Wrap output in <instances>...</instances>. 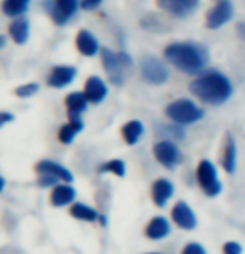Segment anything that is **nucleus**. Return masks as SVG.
I'll return each mask as SVG.
<instances>
[{"label":"nucleus","mask_w":245,"mask_h":254,"mask_svg":"<svg viewBox=\"0 0 245 254\" xmlns=\"http://www.w3.org/2000/svg\"><path fill=\"white\" fill-rule=\"evenodd\" d=\"M74 198H75V190L69 185H57L54 188V191H52V194H50L52 204L57 206V208L72 203Z\"/></svg>","instance_id":"6ab92c4d"},{"label":"nucleus","mask_w":245,"mask_h":254,"mask_svg":"<svg viewBox=\"0 0 245 254\" xmlns=\"http://www.w3.org/2000/svg\"><path fill=\"white\" fill-rule=\"evenodd\" d=\"M75 75H77V70L74 66L59 65V66H55V68H52L50 76H49V85L54 88H64L74 81Z\"/></svg>","instance_id":"9b49d317"},{"label":"nucleus","mask_w":245,"mask_h":254,"mask_svg":"<svg viewBox=\"0 0 245 254\" xmlns=\"http://www.w3.org/2000/svg\"><path fill=\"white\" fill-rule=\"evenodd\" d=\"M172 194H174V185L169 180L160 178L152 185V199L158 208L165 206L167 201L172 198Z\"/></svg>","instance_id":"4468645a"},{"label":"nucleus","mask_w":245,"mask_h":254,"mask_svg":"<svg viewBox=\"0 0 245 254\" xmlns=\"http://www.w3.org/2000/svg\"><path fill=\"white\" fill-rule=\"evenodd\" d=\"M240 253H242V248H240L239 243H234V241L225 243L224 254H240Z\"/></svg>","instance_id":"c756f323"},{"label":"nucleus","mask_w":245,"mask_h":254,"mask_svg":"<svg viewBox=\"0 0 245 254\" xmlns=\"http://www.w3.org/2000/svg\"><path fill=\"white\" fill-rule=\"evenodd\" d=\"M77 7H79V0H55L50 13L57 23H64L67 18L74 15Z\"/></svg>","instance_id":"ddd939ff"},{"label":"nucleus","mask_w":245,"mask_h":254,"mask_svg":"<svg viewBox=\"0 0 245 254\" xmlns=\"http://www.w3.org/2000/svg\"><path fill=\"white\" fill-rule=\"evenodd\" d=\"M190 93L207 105H222L230 98L234 88L230 80L217 70L202 73L190 83Z\"/></svg>","instance_id":"f257e3e1"},{"label":"nucleus","mask_w":245,"mask_h":254,"mask_svg":"<svg viewBox=\"0 0 245 254\" xmlns=\"http://www.w3.org/2000/svg\"><path fill=\"white\" fill-rule=\"evenodd\" d=\"M142 133H143V125L138 120H132V122L123 125L122 128V136L127 145H135L140 140Z\"/></svg>","instance_id":"5701e85b"},{"label":"nucleus","mask_w":245,"mask_h":254,"mask_svg":"<svg viewBox=\"0 0 245 254\" xmlns=\"http://www.w3.org/2000/svg\"><path fill=\"white\" fill-rule=\"evenodd\" d=\"M142 78L150 85H162L169 78V70L163 65L162 60L155 57H145L140 64Z\"/></svg>","instance_id":"423d86ee"},{"label":"nucleus","mask_w":245,"mask_h":254,"mask_svg":"<svg viewBox=\"0 0 245 254\" xmlns=\"http://www.w3.org/2000/svg\"><path fill=\"white\" fill-rule=\"evenodd\" d=\"M37 92H38V83H27L15 88V95L20 98H28L32 95H35Z\"/></svg>","instance_id":"bb28decb"},{"label":"nucleus","mask_w":245,"mask_h":254,"mask_svg":"<svg viewBox=\"0 0 245 254\" xmlns=\"http://www.w3.org/2000/svg\"><path fill=\"white\" fill-rule=\"evenodd\" d=\"M172 219H174V223L177 226L182 229H187V231H190V229H194L197 226V218H195L194 211H192L184 201H179V203L172 208Z\"/></svg>","instance_id":"9d476101"},{"label":"nucleus","mask_w":245,"mask_h":254,"mask_svg":"<svg viewBox=\"0 0 245 254\" xmlns=\"http://www.w3.org/2000/svg\"><path fill=\"white\" fill-rule=\"evenodd\" d=\"M153 156H155V160L160 163V165H163L165 168H170V170L180 160V153L177 150V146L169 140H162L155 143V146H153Z\"/></svg>","instance_id":"6e6552de"},{"label":"nucleus","mask_w":245,"mask_h":254,"mask_svg":"<svg viewBox=\"0 0 245 254\" xmlns=\"http://www.w3.org/2000/svg\"><path fill=\"white\" fill-rule=\"evenodd\" d=\"M165 115H167V118L172 120L174 123L184 127V125H192V123L199 122V120L204 117V112H202L194 102H190V100H187V98H180L167 105Z\"/></svg>","instance_id":"7ed1b4c3"},{"label":"nucleus","mask_w":245,"mask_h":254,"mask_svg":"<svg viewBox=\"0 0 245 254\" xmlns=\"http://www.w3.org/2000/svg\"><path fill=\"white\" fill-rule=\"evenodd\" d=\"M150 254H158V253H150Z\"/></svg>","instance_id":"72a5a7b5"},{"label":"nucleus","mask_w":245,"mask_h":254,"mask_svg":"<svg viewBox=\"0 0 245 254\" xmlns=\"http://www.w3.org/2000/svg\"><path fill=\"white\" fill-rule=\"evenodd\" d=\"M37 171L38 173H47V175H54L57 176L59 180H64V181H70L74 180V176H72V173L69 170H65L64 166L59 165V163H55V161H49V160H45V161H40L37 165Z\"/></svg>","instance_id":"f3484780"},{"label":"nucleus","mask_w":245,"mask_h":254,"mask_svg":"<svg viewBox=\"0 0 245 254\" xmlns=\"http://www.w3.org/2000/svg\"><path fill=\"white\" fill-rule=\"evenodd\" d=\"M182 254H207V253H205V249L202 248L200 244L190 243V244H187V246L184 248V251H182Z\"/></svg>","instance_id":"c85d7f7f"},{"label":"nucleus","mask_w":245,"mask_h":254,"mask_svg":"<svg viewBox=\"0 0 245 254\" xmlns=\"http://www.w3.org/2000/svg\"><path fill=\"white\" fill-rule=\"evenodd\" d=\"M70 214L77 219H80V221H95L97 218H100L97 214V211L92 209L90 206L84 204V203H75L74 206L70 208Z\"/></svg>","instance_id":"b1692460"},{"label":"nucleus","mask_w":245,"mask_h":254,"mask_svg":"<svg viewBox=\"0 0 245 254\" xmlns=\"http://www.w3.org/2000/svg\"><path fill=\"white\" fill-rule=\"evenodd\" d=\"M75 45L77 49L82 55L85 57H92L99 52V42L92 33L89 30H80L79 35H77V40H75Z\"/></svg>","instance_id":"2eb2a0df"},{"label":"nucleus","mask_w":245,"mask_h":254,"mask_svg":"<svg viewBox=\"0 0 245 254\" xmlns=\"http://www.w3.org/2000/svg\"><path fill=\"white\" fill-rule=\"evenodd\" d=\"M100 2H102V0H82V8H85V10H92V8L100 5Z\"/></svg>","instance_id":"7c9ffc66"},{"label":"nucleus","mask_w":245,"mask_h":254,"mask_svg":"<svg viewBox=\"0 0 245 254\" xmlns=\"http://www.w3.org/2000/svg\"><path fill=\"white\" fill-rule=\"evenodd\" d=\"M170 233V224L163 216H155L145 228V236L150 239H162Z\"/></svg>","instance_id":"a211bd4d"},{"label":"nucleus","mask_w":245,"mask_h":254,"mask_svg":"<svg viewBox=\"0 0 245 254\" xmlns=\"http://www.w3.org/2000/svg\"><path fill=\"white\" fill-rule=\"evenodd\" d=\"M28 28L30 27H28V20L25 17L15 18V20L10 23V27H8V32H10L12 40L18 45H23L28 38Z\"/></svg>","instance_id":"aec40b11"},{"label":"nucleus","mask_w":245,"mask_h":254,"mask_svg":"<svg viewBox=\"0 0 245 254\" xmlns=\"http://www.w3.org/2000/svg\"><path fill=\"white\" fill-rule=\"evenodd\" d=\"M28 2L30 0H3L2 10L8 17H20L28 8Z\"/></svg>","instance_id":"393cba45"},{"label":"nucleus","mask_w":245,"mask_h":254,"mask_svg":"<svg viewBox=\"0 0 245 254\" xmlns=\"http://www.w3.org/2000/svg\"><path fill=\"white\" fill-rule=\"evenodd\" d=\"M222 163H224V170L227 171V173H234L235 165H237V148H235V141H234L232 135H227Z\"/></svg>","instance_id":"4be33fe9"},{"label":"nucleus","mask_w":245,"mask_h":254,"mask_svg":"<svg viewBox=\"0 0 245 254\" xmlns=\"http://www.w3.org/2000/svg\"><path fill=\"white\" fill-rule=\"evenodd\" d=\"M234 15V7L230 0H219L215 5L210 8L207 13V18H205V25L210 30H215V28H220L225 25Z\"/></svg>","instance_id":"0eeeda50"},{"label":"nucleus","mask_w":245,"mask_h":254,"mask_svg":"<svg viewBox=\"0 0 245 254\" xmlns=\"http://www.w3.org/2000/svg\"><path fill=\"white\" fill-rule=\"evenodd\" d=\"M59 183V178L54 175H47V173H40V178H38V186H44V188H49V186H55Z\"/></svg>","instance_id":"cd10ccee"},{"label":"nucleus","mask_w":245,"mask_h":254,"mask_svg":"<svg viewBox=\"0 0 245 254\" xmlns=\"http://www.w3.org/2000/svg\"><path fill=\"white\" fill-rule=\"evenodd\" d=\"M13 120V115L8 113V112H0V127H3V125H7L8 122H12Z\"/></svg>","instance_id":"2f4dec72"},{"label":"nucleus","mask_w":245,"mask_h":254,"mask_svg":"<svg viewBox=\"0 0 245 254\" xmlns=\"http://www.w3.org/2000/svg\"><path fill=\"white\" fill-rule=\"evenodd\" d=\"M3 188H5V180H3L2 176H0V191H2Z\"/></svg>","instance_id":"473e14b6"},{"label":"nucleus","mask_w":245,"mask_h":254,"mask_svg":"<svg viewBox=\"0 0 245 254\" xmlns=\"http://www.w3.org/2000/svg\"><path fill=\"white\" fill-rule=\"evenodd\" d=\"M99 173H114L115 176L122 178V176H125V163H123L122 160L107 161L105 165H102L99 168Z\"/></svg>","instance_id":"a878e982"},{"label":"nucleus","mask_w":245,"mask_h":254,"mask_svg":"<svg viewBox=\"0 0 245 254\" xmlns=\"http://www.w3.org/2000/svg\"><path fill=\"white\" fill-rule=\"evenodd\" d=\"M130 64H132L130 57L127 54H123V52L115 54V52H112L110 49L102 50V65L105 71H107L110 81L115 85H120L123 81V70Z\"/></svg>","instance_id":"20e7f679"},{"label":"nucleus","mask_w":245,"mask_h":254,"mask_svg":"<svg viewBox=\"0 0 245 254\" xmlns=\"http://www.w3.org/2000/svg\"><path fill=\"white\" fill-rule=\"evenodd\" d=\"M197 181L202 191L207 196H217L222 191V185L219 181L217 170L209 160H202L197 168Z\"/></svg>","instance_id":"39448f33"},{"label":"nucleus","mask_w":245,"mask_h":254,"mask_svg":"<svg viewBox=\"0 0 245 254\" xmlns=\"http://www.w3.org/2000/svg\"><path fill=\"white\" fill-rule=\"evenodd\" d=\"M87 97L82 92H74L70 95H67L65 98V107L69 110V117L70 118H79L80 113L87 108Z\"/></svg>","instance_id":"dca6fc26"},{"label":"nucleus","mask_w":245,"mask_h":254,"mask_svg":"<svg viewBox=\"0 0 245 254\" xmlns=\"http://www.w3.org/2000/svg\"><path fill=\"white\" fill-rule=\"evenodd\" d=\"M82 128H84V123L80 122V118H70V122L59 130V141L64 143V145H69L82 131Z\"/></svg>","instance_id":"412c9836"},{"label":"nucleus","mask_w":245,"mask_h":254,"mask_svg":"<svg viewBox=\"0 0 245 254\" xmlns=\"http://www.w3.org/2000/svg\"><path fill=\"white\" fill-rule=\"evenodd\" d=\"M157 5L172 15L185 17L199 7V0H157Z\"/></svg>","instance_id":"1a4fd4ad"},{"label":"nucleus","mask_w":245,"mask_h":254,"mask_svg":"<svg viewBox=\"0 0 245 254\" xmlns=\"http://www.w3.org/2000/svg\"><path fill=\"white\" fill-rule=\"evenodd\" d=\"M84 93L90 103H100L107 97V85H105L104 80L99 78V76H90V78H87V81H85Z\"/></svg>","instance_id":"f8f14e48"},{"label":"nucleus","mask_w":245,"mask_h":254,"mask_svg":"<svg viewBox=\"0 0 245 254\" xmlns=\"http://www.w3.org/2000/svg\"><path fill=\"white\" fill-rule=\"evenodd\" d=\"M163 57L182 73L195 75L207 65L209 52L202 45L189 44V42H177V44H170L167 47L165 52H163Z\"/></svg>","instance_id":"f03ea898"}]
</instances>
